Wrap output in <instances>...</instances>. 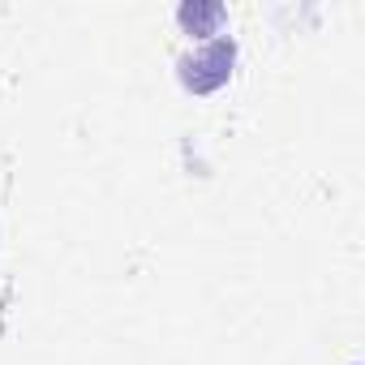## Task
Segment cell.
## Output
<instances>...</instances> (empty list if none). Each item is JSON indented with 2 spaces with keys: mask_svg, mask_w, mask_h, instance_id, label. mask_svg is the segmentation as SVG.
I'll list each match as a JSON object with an SVG mask.
<instances>
[{
  "mask_svg": "<svg viewBox=\"0 0 365 365\" xmlns=\"http://www.w3.org/2000/svg\"><path fill=\"white\" fill-rule=\"evenodd\" d=\"M220 18H224V9H220V5H185V9H180V22L194 26L198 35H202V26H215Z\"/></svg>",
  "mask_w": 365,
  "mask_h": 365,
  "instance_id": "cell-1",
  "label": "cell"
}]
</instances>
